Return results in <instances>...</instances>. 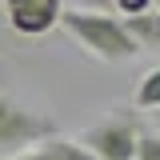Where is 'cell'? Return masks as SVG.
<instances>
[{"label":"cell","instance_id":"6da1fadb","mask_svg":"<svg viewBox=\"0 0 160 160\" xmlns=\"http://www.w3.org/2000/svg\"><path fill=\"white\" fill-rule=\"evenodd\" d=\"M60 28L76 40L88 56L104 60V64H124L140 52V44L132 40L128 24L120 16H104V12H84V8H64Z\"/></svg>","mask_w":160,"mask_h":160},{"label":"cell","instance_id":"7a4b0ae2","mask_svg":"<svg viewBox=\"0 0 160 160\" xmlns=\"http://www.w3.org/2000/svg\"><path fill=\"white\" fill-rule=\"evenodd\" d=\"M56 136V120L20 104V100L4 96L0 92V156H16L24 152L28 144H40V140H52Z\"/></svg>","mask_w":160,"mask_h":160},{"label":"cell","instance_id":"3957f363","mask_svg":"<svg viewBox=\"0 0 160 160\" xmlns=\"http://www.w3.org/2000/svg\"><path fill=\"white\" fill-rule=\"evenodd\" d=\"M140 132H144L140 120L124 112V116H108V120H100V124H92L80 136V144L92 156H100V160H136Z\"/></svg>","mask_w":160,"mask_h":160},{"label":"cell","instance_id":"277c9868","mask_svg":"<svg viewBox=\"0 0 160 160\" xmlns=\"http://www.w3.org/2000/svg\"><path fill=\"white\" fill-rule=\"evenodd\" d=\"M8 28L20 36H44L52 24H60L64 4L60 0H4Z\"/></svg>","mask_w":160,"mask_h":160},{"label":"cell","instance_id":"5b68a950","mask_svg":"<svg viewBox=\"0 0 160 160\" xmlns=\"http://www.w3.org/2000/svg\"><path fill=\"white\" fill-rule=\"evenodd\" d=\"M128 24V32H132V40L140 44V52L148 48V52H160V12L152 8L148 16H136V20H124Z\"/></svg>","mask_w":160,"mask_h":160},{"label":"cell","instance_id":"8992f818","mask_svg":"<svg viewBox=\"0 0 160 160\" xmlns=\"http://www.w3.org/2000/svg\"><path fill=\"white\" fill-rule=\"evenodd\" d=\"M44 156L48 160H100V156H92L80 140H64V136L48 140V144H44Z\"/></svg>","mask_w":160,"mask_h":160},{"label":"cell","instance_id":"52a82bcc","mask_svg":"<svg viewBox=\"0 0 160 160\" xmlns=\"http://www.w3.org/2000/svg\"><path fill=\"white\" fill-rule=\"evenodd\" d=\"M132 104L136 108H160V68H152V72L140 76L136 92H132Z\"/></svg>","mask_w":160,"mask_h":160},{"label":"cell","instance_id":"ba28073f","mask_svg":"<svg viewBox=\"0 0 160 160\" xmlns=\"http://www.w3.org/2000/svg\"><path fill=\"white\" fill-rule=\"evenodd\" d=\"M156 4L152 0H116V16L120 20H136V16H148Z\"/></svg>","mask_w":160,"mask_h":160},{"label":"cell","instance_id":"9c48e42d","mask_svg":"<svg viewBox=\"0 0 160 160\" xmlns=\"http://www.w3.org/2000/svg\"><path fill=\"white\" fill-rule=\"evenodd\" d=\"M136 160H160V132H140V144H136Z\"/></svg>","mask_w":160,"mask_h":160},{"label":"cell","instance_id":"30bf717a","mask_svg":"<svg viewBox=\"0 0 160 160\" xmlns=\"http://www.w3.org/2000/svg\"><path fill=\"white\" fill-rule=\"evenodd\" d=\"M84 12H116V0H84Z\"/></svg>","mask_w":160,"mask_h":160},{"label":"cell","instance_id":"8fae6325","mask_svg":"<svg viewBox=\"0 0 160 160\" xmlns=\"http://www.w3.org/2000/svg\"><path fill=\"white\" fill-rule=\"evenodd\" d=\"M8 160H48V156H44V148H40V152H16V156H8Z\"/></svg>","mask_w":160,"mask_h":160},{"label":"cell","instance_id":"7c38bea8","mask_svg":"<svg viewBox=\"0 0 160 160\" xmlns=\"http://www.w3.org/2000/svg\"><path fill=\"white\" fill-rule=\"evenodd\" d=\"M152 4H156V12H160V0H152Z\"/></svg>","mask_w":160,"mask_h":160}]
</instances>
